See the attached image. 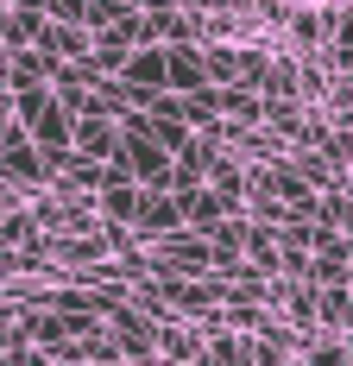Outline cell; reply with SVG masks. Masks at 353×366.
<instances>
[{"label": "cell", "instance_id": "obj_3", "mask_svg": "<svg viewBox=\"0 0 353 366\" xmlns=\"http://www.w3.org/2000/svg\"><path fill=\"white\" fill-rule=\"evenodd\" d=\"M133 234H145V240H171V234H183V209H176L171 189H145L139 215H133Z\"/></svg>", "mask_w": 353, "mask_h": 366}, {"label": "cell", "instance_id": "obj_2", "mask_svg": "<svg viewBox=\"0 0 353 366\" xmlns=\"http://www.w3.org/2000/svg\"><path fill=\"white\" fill-rule=\"evenodd\" d=\"M214 76H209V44H196V38H183L171 44V95H209Z\"/></svg>", "mask_w": 353, "mask_h": 366}, {"label": "cell", "instance_id": "obj_5", "mask_svg": "<svg viewBox=\"0 0 353 366\" xmlns=\"http://www.w3.org/2000/svg\"><path fill=\"white\" fill-rule=\"evenodd\" d=\"M202 6H214V0H202Z\"/></svg>", "mask_w": 353, "mask_h": 366}, {"label": "cell", "instance_id": "obj_1", "mask_svg": "<svg viewBox=\"0 0 353 366\" xmlns=\"http://www.w3.org/2000/svg\"><path fill=\"white\" fill-rule=\"evenodd\" d=\"M120 95L133 108H151L158 95H171V44H139L120 70Z\"/></svg>", "mask_w": 353, "mask_h": 366}, {"label": "cell", "instance_id": "obj_4", "mask_svg": "<svg viewBox=\"0 0 353 366\" xmlns=\"http://www.w3.org/2000/svg\"><path fill=\"white\" fill-rule=\"evenodd\" d=\"M316 366H353V347H334V341H316Z\"/></svg>", "mask_w": 353, "mask_h": 366}]
</instances>
